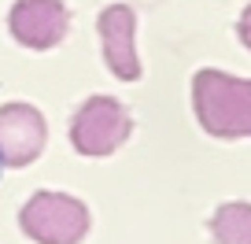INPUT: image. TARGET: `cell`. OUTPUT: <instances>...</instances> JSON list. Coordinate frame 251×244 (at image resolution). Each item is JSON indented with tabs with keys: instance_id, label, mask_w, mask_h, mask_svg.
Returning a JSON list of instances; mask_svg holds the SVG:
<instances>
[{
	"instance_id": "cell-1",
	"label": "cell",
	"mask_w": 251,
	"mask_h": 244,
	"mask_svg": "<svg viewBox=\"0 0 251 244\" xmlns=\"http://www.w3.org/2000/svg\"><path fill=\"white\" fill-rule=\"evenodd\" d=\"M192 108L211 137H251V78L207 67L192 78Z\"/></svg>"
},
{
	"instance_id": "cell-2",
	"label": "cell",
	"mask_w": 251,
	"mask_h": 244,
	"mask_svg": "<svg viewBox=\"0 0 251 244\" xmlns=\"http://www.w3.org/2000/svg\"><path fill=\"white\" fill-rule=\"evenodd\" d=\"M19 226L37 244H78L89 233V207L67 192H33L23 204Z\"/></svg>"
},
{
	"instance_id": "cell-3",
	"label": "cell",
	"mask_w": 251,
	"mask_h": 244,
	"mask_svg": "<svg viewBox=\"0 0 251 244\" xmlns=\"http://www.w3.org/2000/svg\"><path fill=\"white\" fill-rule=\"evenodd\" d=\"M129 111L111 96H89L71 122V141L81 156H111L129 137Z\"/></svg>"
},
{
	"instance_id": "cell-4",
	"label": "cell",
	"mask_w": 251,
	"mask_h": 244,
	"mask_svg": "<svg viewBox=\"0 0 251 244\" xmlns=\"http://www.w3.org/2000/svg\"><path fill=\"white\" fill-rule=\"evenodd\" d=\"M8 26L15 33L19 45L26 48H55L67 37V26H71V11L63 0H15L11 4Z\"/></svg>"
},
{
	"instance_id": "cell-5",
	"label": "cell",
	"mask_w": 251,
	"mask_h": 244,
	"mask_svg": "<svg viewBox=\"0 0 251 244\" xmlns=\"http://www.w3.org/2000/svg\"><path fill=\"white\" fill-rule=\"evenodd\" d=\"M45 118L30 104H4L0 108V163L26 166L45 148Z\"/></svg>"
},
{
	"instance_id": "cell-6",
	"label": "cell",
	"mask_w": 251,
	"mask_h": 244,
	"mask_svg": "<svg viewBox=\"0 0 251 244\" xmlns=\"http://www.w3.org/2000/svg\"><path fill=\"white\" fill-rule=\"evenodd\" d=\"M100 41H103V59H107V71L118 81H137L141 78V59H137V15L129 4H111L100 11Z\"/></svg>"
},
{
	"instance_id": "cell-7",
	"label": "cell",
	"mask_w": 251,
	"mask_h": 244,
	"mask_svg": "<svg viewBox=\"0 0 251 244\" xmlns=\"http://www.w3.org/2000/svg\"><path fill=\"white\" fill-rule=\"evenodd\" d=\"M214 244H251V204L229 200L214 211L211 218Z\"/></svg>"
},
{
	"instance_id": "cell-8",
	"label": "cell",
	"mask_w": 251,
	"mask_h": 244,
	"mask_svg": "<svg viewBox=\"0 0 251 244\" xmlns=\"http://www.w3.org/2000/svg\"><path fill=\"white\" fill-rule=\"evenodd\" d=\"M240 41L251 48V4L244 8V15H240Z\"/></svg>"
}]
</instances>
